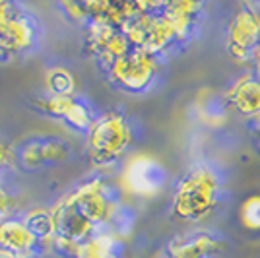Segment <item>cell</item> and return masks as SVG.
Instances as JSON below:
<instances>
[{
  "instance_id": "1",
  "label": "cell",
  "mask_w": 260,
  "mask_h": 258,
  "mask_svg": "<svg viewBox=\"0 0 260 258\" xmlns=\"http://www.w3.org/2000/svg\"><path fill=\"white\" fill-rule=\"evenodd\" d=\"M217 183L216 173L210 167L196 165L184 173V177L177 183L173 194V214L183 221H200L217 204Z\"/></svg>"
},
{
  "instance_id": "2",
  "label": "cell",
  "mask_w": 260,
  "mask_h": 258,
  "mask_svg": "<svg viewBox=\"0 0 260 258\" xmlns=\"http://www.w3.org/2000/svg\"><path fill=\"white\" fill-rule=\"evenodd\" d=\"M120 29L128 37L132 49L153 56H159L173 43H179L163 16V2H138V12L132 14Z\"/></svg>"
},
{
  "instance_id": "3",
  "label": "cell",
  "mask_w": 260,
  "mask_h": 258,
  "mask_svg": "<svg viewBox=\"0 0 260 258\" xmlns=\"http://www.w3.org/2000/svg\"><path fill=\"white\" fill-rule=\"evenodd\" d=\"M132 144V126L119 111H107L95 118L87 130V153L91 162L103 167L111 165L128 151Z\"/></svg>"
},
{
  "instance_id": "4",
  "label": "cell",
  "mask_w": 260,
  "mask_h": 258,
  "mask_svg": "<svg viewBox=\"0 0 260 258\" xmlns=\"http://www.w3.org/2000/svg\"><path fill=\"white\" fill-rule=\"evenodd\" d=\"M39 41V25L31 14L10 2H0V60L31 51Z\"/></svg>"
},
{
  "instance_id": "5",
  "label": "cell",
  "mask_w": 260,
  "mask_h": 258,
  "mask_svg": "<svg viewBox=\"0 0 260 258\" xmlns=\"http://www.w3.org/2000/svg\"><path fill=\"white\" fill-rule=\"evenodd\" d=\"M157 72H159L157 56L138 49H130L107 70L111 82L128 93H144L146 89H150L157 78Z\"/></svg>"
},
{
  "instance_id": "6",
  "label": "cell",
  "mask_w": 260,
  "mask_h": 258,
  "mask_svg": "<svg viewBox=\"0 0 260 258\" xmlns=\"http://www.w3.org/2000/svg\"><path fill=\"white\" fill-rule=\"evenodd\" d=\"M66 196L78 206V210L98 229H105L109 225L115 210L120 204L117 190L109 183H105L101 177H93L86 183L78 184L76 188Z\"/></svg>"
},
{
  "instance_id": "7",
  "label": "cell",
  "mask_w": 260,
  "mask_h": 258,
  "mask_svg": "<svg viewBox=\"0 0 260 258\" xmlns=\"http://www.w3.org/2000/svg\"><path fill=\"white\" fill-rule=\"evenodd\" d=\"M33 105L39 113H43L51 118H56V120H62L66 126H70L76 132H87L98 118L93 109L78 95H51V93H47L43 97H37L33 101Z\"/></svg>"
},
{
  "instance_id": "8",
  "label": "cell",
  "mask_w": 260,
  "mask_h": 258,
  "mask_svg": "<svg viewBox=\"0 0 260 258\" xmlns=\"http://www.w3.org/2000/svg\"><path fill=\"white\" fill-rule=\"evenodd\" d=\"M165 183H167V169L163 167L161 162L146 153L130 157L122 173V184L126 186V190L142 198H152L159 194Z\"/></svg>"
},
{
  "instance_id": "9",
  "label": "cell",
  "mask_w": 260,
  "mask_h": 258,
  "mask_svg": "<svg viewBox=\"0 0 260 258\" xmlns=\"http://www.w3.org/2000/svg\"><path fill=\"white\" fill-rule=\"evenodd\" d=\"M87 51L105 70L132 49L124 31L111 23H87Z\"/></svg>"
},
{
  "instance_id": "10",
  "label": "cell",
  "mask_w": 260,
  "mask_h": 258,
  "mask_svg": "<svg viewBox=\"0 0 260 258\" xmlns=\"http://www.w3.org/2000/svg\"><path fill=\"white\" fill-rule=\"evenodd\" d=\"M260 43V14L245 6L233 16L228 27V51L237 60H247Z\"/></svg>"
},
{
  "instance_id": "11",
  "label": "cell",
  "mask_w": 260,
  "mask_h": 258,
  "mask_svg": "<svg viewBox=\"0 0 260 258\" xmlns=\"http://www.w3.org/2000/svg\"><path fill=\"white\" fill-rule=\"evenodd\" d=\"M51 219H53L54 237L72 241V243H84L87 239H91L98 231H101L78 210V206L68 196L60 198L53 206Z\"/></svg>"
},
{
  "instance_id": "12",
  "label": "cell",
  "mask_w": 260,
  "mask_h": 258,
  "mask_svg": "<svg viewBox=\"0 0 260 258\" xmlns=\"http://www.w3.org/2000/svg\"><path fill=\"white\" fill-rule=\"evenodd\" d=\"M0 248L10 250L22 258H29L39 254L43 248H47V245L33 235L23 219L6 217L0 221Z\"/></svg>"
},
{
  "instance_id": "13",
  "label": "cell",
  "mask_w": 260,
  "mask_h": 258,
  "mask_svg": "<svg viewBox=\"0 0 260 258\" xmlns=\"http://www.w3.org/2000/svg\"><path fill=\"white\" fill-rule=\"evenodd\" d=\"M223 248V241L210 231L179 237L169 243L165 258H216Z\"/></svg>"
},
{
  "instance_id": "14",
  "label": "cell",
  "mask_w": 260,
  "mask_h": 258,
  "mask_svg": "<svg viewBox=\"0 0 260 258\" xmlns=\"http://www.w3.org/2000/svg\"><path fill=\"white\" fill-rule=\"evenodd\" d=\"M200 10H202L200 2H186V0L163 2V16L167 18L179 43L192 35Z\"/></svg>"
},
{
  "instance_id": "15",
  "label": "cell",
  "mask_w": 260,
  "mask_h": 258,
  "mask_svg": "<svg viewBox=\"0 0 260 258\" xmlns=\"http://www.w3.org/2000/svg\"><path fill=\"white\" fill-rule=\"evenodd\" d=\"M228 103L243 117H260V80L245 76L237 80L228 91Z\"/></svg>"
},
{
  "instance_id": "16",
  "label": "cell",
  "mask_w": 260,
  "mask_h": 258,
  "mask_svg": "<svg viewBox=\"0 0 260 258\" xmlns=\"http://www.w3.org/2000/svg\"><path fill=\"white\" fill-rule=\"evenodd\" d=\"M74 258H124V245L122 239L101 229L78 245Z\"/></svg>"
},
{
  "instance_id": "17",
  "label": "cell",
  "mask_w": 260,
  "mask_h": 258,
  "mask_svg": "<svg viewBox=\"0 0 260 258\" xmlns=\"http://www.w3.org/2000/svg\"><path fill=\"white\" fill-rule=\"evenodd\" d=\"M47 93L51 95H76V78L66 68H51L45 78Z\"/></svg>"
},
{
  "instance_id": "18",
  "label": "cell",
  "mask_w": 260,
  "mask_h": 258,
  "mask_svg": "<svg viewBox=\"0 0 260 258\" xmlns=\"http://www.w3.org/2000/svg\"><path fill=\"white\" fill-rule=\"evenodd\" d=\"M23 221L27 223V227L33 231V235L37 237L41 243H45L47 247H53L54 227H53V219H51V212L31 210L29 214L23 217Z\"/></svg>"
},
{
  "instance_id": "19",
  "label": "cell",
  "mask_w": 260,
  "mask_h": 258,
  "mask_svg": "<svg viewBox=\"0 0 260 258\" xmlns=\"http://www.w3.org/2000/svg\"><path fill=\"white\" fill-rule=\"evenodd\" d=\"M134 221H136V214L132 212V208H128L126 204L120 202L119 208L115 210V214L111 217L109 225L105 227V231L117 235L119 239H122L124 235H128L130 231L134 229Z\"/></svg>"
},
{
  "instance_id": "20",
  "label": "cell",
  "mask_w": 260,
  "mask_h": 258,
  "mask_svg": "<svg viewBox=\"0 0 260 258\" xmlns=\"http://www.w3.org/2000/svg\"><path fill=\"white\" fill-rule=\"evenodd\" d=\"M18 162L25 171H35V169L43 167L45 157L41 140H27L25 144H22L18 150Z\"/></svg>"
},
{
  "instance_id": "21",
  "label": "cell",
  "mask_w": 260,
  "mask_h": 258,
  "mask_svg": "<svg viewBox=\"0 0 260 258\" xmlns=\"http://www.w3.org/2000/svg\"><path fill=\"white\" fill-rule=\"evenodd\" d=\"M41 146H43L45 165L64 162L70 155V146L60 138H45V140H41Z\"/></svg>"
},
{
  "instance_id": "22",
  "label": "cell",
  "mask_w": 260,
  "mask_h": 258,
  "mask_svg": "<svg viewBox=\"0 0 260 258\" xmlns=\"http://www.w3.org/2000/svg\"><path fill=\"white\" fill-rule=\"evenodd\" d=\"M241 219L249 229L260 231V196H250L249 200L243 204Z\"/></svg>"
},
{
  "instance_id": "23",
  "label": "cell",
  "mask_w": 260,
  "mask_h": 258,
  "mask_svg": "<svg viewBox=\"0 0 260 258\" xmlns=\"http://www.w3.org/2000/svg\"><path fill=\"white\" fill-rule=\"evenodd\" d=\"M12 206H14V200L10 198V194L0 186V221L8 217V214L12 212Z\"/></svg>"
},
{
  "instance_id": "24",
  "label": "cell",
  "mask_w": 260,
  "mask_h": 258,
  "mask_svg": "<svg viewBox=\"0 0 260 258\" xmlns=\"http://www.w3.org/2000/svg\"><path fill=\"white\" fill-rule=\"evenodd\" d=\"M10 157H12V151L8 148V144H4V142L0 140V173L6 169V165L10 163Z\"/></svg>"
},
{
  "instance_id": "25",
  "label": "cell",
  "mask_w": 260,
  "mask_h": 258,
  "mask_svg": "<svg viewBox=\"0 0 260 258\" xmlns=\"http://www.w3.org/2000/svg\"><path fill=\"white\" fill-rule=\"evenodd\" d=\"M250 60H252V64H254L256 78L260 80V43L254 47V51H252V54H250Z\"/></svg>"
},
{
  "instance_id": "26",
  "label": "cell",
  "mask_w": 260,
  "mask_h": 258,
  "mask_svg": "<svg viewBox=\"0 0 260 258\" xmlns=\"http://www.w3.org/2000/svg\"><path fill=\"white\" fill-rule=\"evenodd\" d=\"M0 258H22V256L14 254V252H10V250H4V248H0Z\"/></svg>"
}]
</instances>
